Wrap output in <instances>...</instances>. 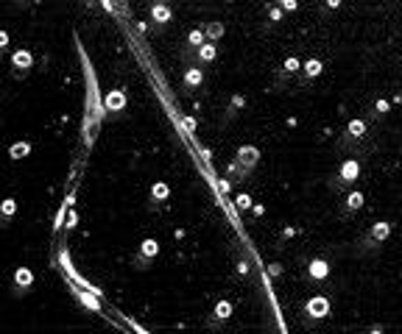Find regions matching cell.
<instances>
[{
	"mask_svg": "<svg viewBox=\"0 0 402 334\" xmlns=\"http://www.w3.org/2000/svg\"><path fill=\"white\" fill-rule=\"evenodd\" d=\"M151 22H154V28H168L170 22H173V9H170L168 3H154L151 6Z\"/></svg>",
	"mask_w": 402,
	"mask_h": 334,
	"instance_id": "30bf717a",
	"label": "cell"
},
{
	"mask_svg": "<svg viewBox=\"0 0 402 334\" xmlns=\"http://www.w3.org/2000/svg\"><path fill=\"white\" fill-rule=\"evenodd\" d=\"M123 109H126V92H123V89H112V92L104 95V112L120 115Z\"/></svg>",
	"mask_w": 402,
	"mask_h": 334,
	"instance_id": "7c38bea8",
	"label": "cell"
},
{
	"mask_svg": "<svg viewBox=\"0 0 402 334\" xmlns=\"http://www.w3.org/2000/svg\"><path fill=\"white\" fill-rule=\"evenodd\" d=\"M277 22H282V9L280 6H271L268 9V25H277Z\"/></svg>",
	"mask_w": 402,
	"mask_h": 334,
	"instance_id": "cb8c5ba5",
	"label": "cell"
},
{
	"mask_svg": "<svg viewBox=\"0 0 402 334\" xmlns=\"http://www.w3.org/2000/svg\"><path fill=\"white\" fill-rule=\"evenodd\" d=\"M76 220H79V214H76L73 209H70V212H67V229H73V226H76Z\"/></svg>",
	"mask_w": 402,
	"mask_h": 334,
	"instance_id": "f546056e",
	"label": "cell"
},
{
	"mask_svg": "<svg viewBox=\"0 0 402 334\" xmlns=\"http://www.w3.org/2000/svg\"><path fill=\"white\" fill-rule=\"evenodd\" d=\"M302 70V62L296 56H288L285 62H282V67L274 73V81H271V92H285V89H293V84H296V75Z\"/></svg>",
	"mask_w": 402,
	"mask_h": 334,
	"instance_id": "3957f363",
	"label": "cell"
},
{
	"mask_svg": "<svg viewBox=\"0 0 402 334\" xmlns=\"http://www.w3.org/2000/svg\"><path fill=\"white\" fill-rule=\"evenodd\" d=\"M201 31H204V39L207 42H212V45H215V42L223 37V22L212 20V22H207V25H201Z\"/></svg>",
	"mask_w": 402,
	"mask_h": 334,
	"instance_id": "d6986e66",
	"label": "cell"
},
{
	"mask_svg": "<svg viewBox=\"0 0 402 334\" xmlns=\"http://www.w3.org/2000/svg\"><path fill=\"white\" fill-rule=\"evenodd\" d=\"M330 315V298L327 295H313L310 301L302 307V323L305 326H318L321 320H327Z\"/></svg>",
	"mask_w": 402,
	"mask_h": 334,
	"instance_id": "277c9868",
	"label": "cell"
},
{
	"mask_svg": "<svg viewBox=\"0 0 402 334\" xmlns=\"http://www.w3.org/2000/svg\"><path fill=\"white\" fill-rule=\"evenodd\" d=\"M243 109H246V98H243V95H240V92H238V95H232V100H229V106H227V109H223L221 125H229V123H232V120H235V117H238V115H240V112H243Z\"/></svg>",
	"mask_w": 402,
	"mask_h": 334,
	"instance_id": "9a60e30c",
	"label": "cell"
},
{
	"mask_svg": "<svg viewBox=\"0 0 402 334\" xmlns=\"http://www.w3.org/2000/svg\"><path fill=\"white\" fill-rule=\"evenodd\" d=\"M14 212H17V201L14 198H6L3 204H0V214H3V220L14 217Z\"/></svg>",
	"mask_w": 402,
	"mask_h": 334,
	"instance_id": "603a6c76",
	"label": "cell"
},
{
	"mask_svg": "<svg viewBox=\"0 0 402 334\" xmlns=\"http://www.w3.org/2000/svg\"><path fill=\"white\" fill-rule=\"evenodd\" d=\"M157 254H159V242L151 240V237L143 240L140 248H137V254H134V267H137V270H148L154 265V259H157Z\"/></svg>",
	"mask_w": 402,
	"mask_h": 334,
	"instance_id": "ba28073f",
	"label": "cell"
},
{
	"mask_svg": "<svg viewBox=\"0 0 402 334\" xmlns=\"http://www.w3.org/2000/svg\"><path fill=\"white\" fill-rule=\"evenodd\" d=\"M232 312H235V307H232V301H218L215 303V309H212L210 315H207V329H212V331H223V326L229 323V318H232Z\"/></svg>",
	"mask_w": 402,
	"mask_h": 334,
	"instance_id": "5b68a950",
	"label": "cell"
},
{
	"mask_svg": "<svg viewBox=\"0 0 402 334\" xmlns=\"http://www.w3.org/2000/svg\"><path fill=\"white\" fill-rule=\"evenodd\" d=\"M201 84H204V70L201 67H187L185 75H182V89H185V92H193V89H198Z\"/></svg>",
	"mask_w": 402,
	"mask_h": 334,
	"instance_id": "2e32d148",
	"label": "cell"
},
{
	"mask_svg": "<svg viewBox=\"0 0 402 334\" xmlns=\"http://www.w3.org/2000/svg\"><path fill=\"white\" fill-rule=\"evenodd\" d=\"M391 220H377V223H371L369 229L363 231V234L355 240V254L358 256H369V254H377L383 245L388 242V237H391Z\"/></svg>",
	"mask_w": 402,
	"mask_h": 334,
	"instance_id": "6da1fadb",
	"label": "cell"
},
{
	"mask_svg": "<svg viewBox=\"0 0 402 334\" xmlns=\"http://www.w3.org/2000/svg\"><path fill=\"white\" fill-rule=\"evenodd\" d=\"M327 279H330V265H327V259L316 256V259L307 262V282H310V284H324Z\"/></svg>",
	"mask_w": 402,
	"mask_h": 334,
	"instance_id": "9c48e42d",
	"label": "cell"
},
{
	"mask_svg": "<svg viewBox=\"0 0 402 334\" xmlns=\"http://www.w3.org/2000/svg\"><path fill=\"white\" fill-rule=\"evenodd\" d=\"M168 198H170V187L165 181H157L151 187V201H154V204H165Z\"/></svg>",
	"mask_w": 402,
	"mask_h": 334,
	"instance_id": "44dd1931",
	"label": "cell"
},
{
	"mask_svg": "<svg viewBox=\"0 0 402 334\" xmlns=\"http://www.w3.org/2000/svg\"><path fill=\"white\" fill-rule=\"evenodd\" d=\"M218 59V47L212 45V42H204V45L198 47V53H196V59H193V64L196 67H204V64H212Z\"/></svg>",
	"mask_w": 402,
	"mask_h": 334,
	"instance_id": "e0dca14e",
	"label": "cell"
},
{
	"mask_svg": "<svg viewBox=\"0 0 402 334\" xmlns=\"http://www.w3.org/2000/svg\"><path fill=\"white\" fill-rule=\"evenodd\" d=\"M14 287L22 290V292H28V290L34 287V273H31V267H17V270H14Z\"/></svg>",
	"mask_w": 402,
	"mask_h": 334,
	"instance_id": "ac0fdd59",
	"label": "cell"
},
{
	"mask_svg": "<svg viewBox=\"0 0 402 334\" xmlns=\"http://www.w3.org/2000/svg\"><path fill=\"white\" fill-rule=\"evenodd\" d=\"M391 98H380V100H374L371 103V109H369V115H366V123H383L388 117V112H391Z\"/></svg>",
	"mask_w": 402,
	"mask_h": 334,
	"instance_id": "5bb4252c",
	"label": "cell"
},
{
	"mask_svg": "<svg viewBox=\"0 0 402 334\" xmlns=\"http://www.w3.org/2000/svg\"><path fill=\"white\" fill-rule=\"evenodd\" d=\"M11 67H14V78H20V75H26L28 70L34 67V53L31 50H14V56H11Z\"/></svg>",
	"mask_w": 402,
	"mask_h": 334,
	"instance_id": "8fae6325",
	"label": "cell"
},
{
	"mask_svg": "<svg viewBox=\"0 0 402 334\" xmlns=\"http://www.w3.org/2000/svg\"><path fill=\"white\" fill-rule=\"evenodd\" d=\"M358 334H386V329L377 323V326H369V329H363V331H358Z\"/></svg>",
	"mask_w": 402,
	"mask_h": 334,
	"instance_id": "4316f807",
	"label": "cell"
},
{
	"mask_svg": "<svg viewBox=\"0 0 402 334\" xmlns=\"http://www.w3.org/2000/svg\"><path fill=\"white\" fill-rule=\"evenodd\" d=\"M363 201H366V198H363V192H360V189H352V192H346V198L338 204V220H341V223H349L355 214L363 209Z\"/></svg>",
	"mask_w": 402,
	"mask_h": 334,
	"instance_id": "8992f818",
	"label": "cell"
},
{
	"mask_svg": "<svg viewBox=\"0 0 402 334\" xmlns=\"http://www.w3.org/2000/svg\"><path fill=\"white\" fill-rule=\"evenodd\" d=\"M321 73H324V62H321V59H307V62H302V70H299V75H296V84H293V89L310 87V84L316 81Z\"/></svg>",
	"mask_w": 402,
	"mask_h": 334,
	"instance_id": "52a82bcc",
	"label": "cell"
},
{
	"mask_svg": "<svg viewBox=\"0 0 402 334\" xmlns=\"http://www.w3.org/2000/svg\"><path fill=\"white\" fill-rule=\"evenodd\" d=\"M235 162L238 164H243L246 170H254V167H257V162H260V151L254 145H240L238 148V153H235Z\"/></svg>",
	"mask_w": 402,
	"mask_h": 334,
	"instance_id": "4fadbf2b",
	"label": "cell"
},
{
	"mask_svg": "<svg viewBox=\"0 0 402 334\" xmlns=\"http://www.w3.org/2000/svg\"><path fill=\"white\" fill-rule=\"evenodd\" d=\"M280 9H282V11H296V3H293V0H282Z\"/></svg>",
	"mask_w": 402,
	"mask_h": 334,
	"instance_id": "83f0119b",
	"label": "cell"
},
{
	"mask_svg": "<svg viewBox=\"0 0 402 334\" xmlns=\"http://www.w3.org/2000/svg\"><path fill=\"white\" fill-rule=\"evenodd\" d=\"M28 153H31V142H14V145L9 148V159H14V162L26 159Z\"/></svg>",
	"mask_w": 402,
	"mask_h": 334,
	"instance_id": "7402d4cb",
	"label": "cell"
},
{
	"mask_svg": "<svg viewBox=\"0 0 402 334\" xmlns=\"http://www.w3.org/2000/svg\"><path fill=\"white\" fill-rule=\"evenodd\" d=\"M185 128L193 134V131H196V120H193V117H185Z\"/></svg>",
	"mask_w": 402,
	"mask_h": 334,
	"instance_id": "4dcf8cb0",
	"label": "cell"
},
{
	"mask_svg": "<svg viewBox=\"0 0 402 334\" xmlns=\"http://www.w3.org/2000/svg\"><path fill=\"white\" fill-rule=\"evenodd\" d=\"M235 201H238V209H240V212H246V209H252V198H249V195H238Z\"/></svg>",
	"mask_w": 402,
	"mask_h": 334,
	"instance_id": "d4e9b609",
	"label": "cell"
},
{
	"mask_svg": "<svg viewBox=\"0 0 402 334\" xmlns=\"http://www.w3.org/2000/svg\"><path fill=\"white\" fill-rule=\"evenodd\" d=\"M238 273H240V276H249V262L240 259V262H238Z\"/></svg>",
	"mask_w": 402,
	"mask_h": 334,
	"instance_id": "f1b7e54d",
	"label": "cell"
},
{
	"mask_svg": "<svg viewBox=\"0 0 402 334\" xmlns=\"http://www.w3.org/2000/svg\"><path fill=\"white\" fill-rule=\"evenodd\" d=\"M249 176H252V173L246 170L243 164H238V162H235V159H232V162L227 164V178H232V181H246V178H249Z\"/></svg>",
	"mask_w": 402,
	"mask_h": 334,
	"instance_id": "ffe728a7",
	"label": "cell"
},
{
	"mask_svg": "<svg viewBox=\"0 0 402 334\" xmlns=\"http://www.w3.org/2000/svg\"><path fill=\"white\" fill-rule=\"evenodd\" d=\"M6 47H9V31H0V59H3Z\"/></svg>",
	"mask_w": 402,
	"mask_h": 334,
	"instance_id": "484cf974",
	"label": "cell"
},
{
	"mask_svg": "<svg viewBox=\"0 0 402 334\" xmlns=\"http://www.w3.org/2000/svg\"><path fill=\"white\" fill-rule=\"evenodd\" d=\"M360 170H363L360 159H355V156L344 159V162H341L333 173H330L327 189H330V192H335V195H341V192H346V189H352L355 184H358V178H360Z\"/></svg>",
	"mask_w": 402,
	"mask_h": 334,
	"instance_id": "7a4b0ae2",
	"label": "cell"
},
{
	"mask_svg": "<svg viewBox=\"0 0 402 334\" xmlns=\"http://www.w3.org/2000/svg\"><path fill=\"white\" fill-rule=\"evenodd\" d=\"M391 103H402V89H399V92H397V95H394V98H391Z\"/></svg>",
	"mask_w": 402,
	"mask_h": 334,
	"instance_id": "1f68e13d",
	"label": "cell"
}]
</instances>
